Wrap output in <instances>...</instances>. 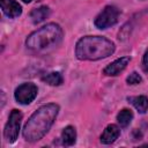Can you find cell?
<instances>
[{
    "label": "cell",
    "mask_w": 148,
    "mask_h": 148,
    "mask_svg": "<svg viewBox=\"0 0 148 148\" xmlns=\"http://www.w3.org/2000/svg\"><path fill=\"white\" fill-rule=\"evenodd\" d=\"M22 113L21 111L14 109L12 110L10 114H9V118H8V121L5 126V131H3V135H5V139L9 142V143H13L15 142V140L17 139L18 136V132H20V125H21V120H22Z\"/></svg>",
    "instance_id": "5"
},
{
    "label": "cell",
    "mask_w": 148,
    "mask_h": 148,
    "mask_svg": "<svg viewBox=\"0 0 148 148\" xmlns=\"http://www.w3.org/2000/svg\"><path fill=\"white\" fill-rule=\"evenodd\" d=\"M37 92H38V88L35 83L25 82V83L20 84L15 89L14 97L17 101V103L27 105V104H30L36 98Z\"/></svg>",
    "instance_id": "6"
},
{
    "label": "cell",
    "mask_w": 148,
    "mask_h": 148,
    "mask_svg": "<svg viewBox=\"0 0 148 148\" xmlns=\"http://www.w3.org/2000/svg\"><path fill=\"white\" fill-rule=\"evenodd\" d=\"M76 141V131L73 126H66L61 133V142L64 146H73Z\"/></svg>",
    "instance_id": "10"
},
{
    "label": "cell",
    "mask_w": 148,
    "mask_h": 148,
    "mask_svg": "<svg viewBox=\"0 0 148 148\" xmlns=\"http://www.w3.org/2000/svg\"><path fill=\"white\" fill-rule=\"evenodd\" d=\"M119 14L120 12L116 6H106L96 16L94 23L98 29H106L111 25H114L118 22Z\"/></svg>",
    "instance_id": "4"
},
{
    "label": "cell",
    "mask_w": 148,
    "mask_h": 148,
    "mask_svg": "<svg viewBox=\"0 0 148 148\" xmlns=\"http://www.w3.org/2000/svg\"><path fill=\"white\" fill-rule=\"evenodd\" d=\"M42 81L50 84V86H60L64 81L62 75L59 72H51L42 76Z\"/></svg>",
    "instance_id": "13"
},
{
    "label": "cell",
    "mask_w": 148,
    "mask_h": 148,
    "mask_svg": "<svg viewBox=\"0 0 148 148\" xmlns=\"http://www.w3.org/2000/svg\"><path fill=\"white\" fill-rule=\"evenodd\" d=\"M22 1H23V2H25V3H29V2H31L32 0H22Z\"/></svg>",
    "instance_id": "17"
},
{
    "label": "cell",
    "mask_w": 148,
    "mask_h": 148,
    "mask_svg": "<svg viewBox=\"0 0 148 148\" xmlns=\"http://www.w3.org/2000/svg\"><path fill=\"white\" fill-rule=\"evenodd\" d=\"M0 5H1V9L3 14L10 18L17 17L22 13L21 5L16 2L15 0H0Z\"/></svg>",
    "instance_id": "8"
},
{
    "label": "cell",
    "mask_w": 148,
    "mask_h": 148,
    "mask_svg": "<svg viewBox=\"0 0 148 148\" xmlns=\"http://www.w3.org/2000/svg\"><path fill=\"white\" fill-rule=\"evenodd\" d=\"M59 112V105L49 103L38 108L23 127V138L29 142L40 140L53 125Z\"/></svg>",
    "instance_id": "1"
},
{
    "label": "cell",
    "mask_w": 148,
    "mask_h": 148,
    "mask_svg": "<svg viewBox=\"0 0 148 148\" xmlns=\"http://www.w3.org/2000/svg\"><path fill=\"white\" fill-rule=\"evenodd\" d=\"M133 119V112L128 109H123L117 114V121L121 127H127Z\"/></svg>",
    "instance_id": "14"
},
{
    "label": "cell",
    "mask_w": 148,
    "mask_h": 148,
    "mask_svg": "<svg viewBox=\"0 0 148 148\" xmlns=\"http://www.w3.org/2000/svg\"><path fill=\"white\" fill-rule=\"evenodd\" d=\"M126 81H127L128 84H138V83H140V82L142 81V79H141V76H140L136 72H133V73H131V74L127 76Z\"/></svg>",
    "instance_id": "15"
},
{
    "label": "cell",
    "mask_w": 148,
    "mask_h": 148,
    "mask_svg": "<svg viewBox=\"0 0 148 148\" xmlns=\"http://www.w3.org/2000/svg\"><path fill=\"white\" fill-rule=\"evenodd\" d=\"M114 49L113 42L105 37L86 36L76 43L75 54L80 60H99L111 56Z\"/></svg>",
    "instance_id": "2"
},
{
    "label": "cell",
    "mask_w": 148,
    "mask_h": 148,
    "mask_svg": "<svg viewBox=\"0 0 148 148\" xmlns=\"http://www.w3.org/2000/svg\"><path fill=\"white\" fill-rule=\"evenodd\" d=\"M142 67H143L145 72H148V49L146 50L143 58H142Z\"/></svg>",
    "instance_id": "16"
},
{
    "label": "cell",
    "mask_w": 148,
    "mask_h": 148,
    "mask_svg": "<svg viewBox=\"0 0 148 148\" xmlns=\"http://www.w3.org/2000/svg\"><path fill=\"white\" fill-rule=\"evenodd\" d=\"M127 99L140 113H145L148 110V98L146 96H143V95L134 96V97H128Z\"/></svg>",
    "instance_id": "11"
},
{
    "label": "cell",
    "mask_w": 148,
    "mask_h": 148,
    "mask_svg": "<svg viewBox=\"0 0 148 148\" xmlns=\"http://www.w3.org/2000/svg\"><path fill=\"white\" fill-rule=\"evenodd\" d=\"M50 15V9L49 7L46 6H42L39 8H36L34 9L31 13H30V18L34 23H40L43 22L45 18H47Z\"/></svg>",
    "instance_id": "12"
},
{
    "label": "cell",
    "mask_w": 148,
    "mask_h": 148,
    "mask_svg": "<svg viewBox=\"0 0 148 148\" xmlns=\"http://www.w3.org/2000/svg\"><path fill=\"white\" fill-rule=\"evenodd\" d=\"M130 57H121L117 60H114L113 62H111L110 65H108L104 69H103V73L108 76H116L118 75L120 72H123L126 66L128 65L130 62Z\"/></svg>",
    "instance_id": "7"
},
{
    "label": "cell",
    "mask_w": 148,
    "mask_h": 148,
    "mask_svg": "<svg viewBox=\"0 0 148 148\" xmlns=\"http://www.w3.org/2000/svg\"><path fill=\"white\" fill-rule=\"evenodd\" d=\"M119 135H120V130L117 125H113V124L108 125L101 135V142L104 145H110L114 142Z\"/></svg>",
    "instance_id": "9"
},
{
    "label": "cell",
    "mask_w": 148,
    "mask_h": 148,
    "mask_svg": "<svg viewBox=\"0 0 148 148\" xmlns=\"http://www.w3.org/2000/svg\"><path fill=\"white\" fill-rule=\"evenodd\" d=\"M62 29L59 24L49 23L30 34L25 40V45L32 51H44L58 45L62 39Z\"/></svg>",
    "instance_id": "3"
}]
</instances>
